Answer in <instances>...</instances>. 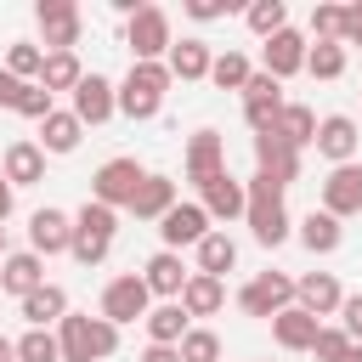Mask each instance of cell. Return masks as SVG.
Listing matches in <instances>:
<instances>
[{"label": "cell", "instance_id": "obj_22", "mask_svg": "<svg viewBox=\"0 0 362 362\" xmlns=\"http://www.w3.org/2000/svg\"><path fill=\"white\" fill-rule=\"evenodd\" d=\"M204 209H209V221H232V215H249V192H243V181L226 170V175H215L209 187H204Z\"/></svg>", "mask_w": 362, "mask_h": 362}, {"label": "cell", "instance_id": "obj_32", "mask_svg": "<svg viewBox=\"0 0 362 362\" xmlns=\"http://www.w3.org/2000/svg\"><path fill=\"white\" fill-rule=\"evenodd\" d=\"M79 79H85V68H79L74 51H51L45 68H40V85H45L51 96H57V90H79Z\"/></svg>", "mask_w": 362, "mask_h": 362}, {"label": "cell", "instance_id": "obj_33", "mask_svg": "<svg viewBox=\"0 0 362 362\" xmlns=\"http://www.w3.org/2000/svg\"><path fill=\"white\" fill-rule=\"evenodd\" d=\"M232 266H238V243H232L226 232H209V238L198 243V272H204V277H226Z\"/></svg>", "mask_w": 362, "mask_h": 362}, {"label": "cell", "instance_id": "obj_41", "mask_svg": "<svg viewBox=\"0 0 362 362\" xmlns=\"http://www.w3.org/2000/svg\"><path fill=\"white\" fill-rule=\"evenodd\" d=\"M181 362H221V339L209 328H187L181 339Z\"/></svg>", "mask_w": 362, "mask_h": 362}, {"label": "cell", "instance_id": "obj_28", "mask_svg": "<svg viewBox=\"0 0 362 362\" xmlns=\"http://www.w3.org/2000/svg\"><path fill=\"white\" fill-rule=\"evenodd\" d=\"M300 243H305L311 255H334V249L345 243V226H339L328 209H311V215L300 221Z\"/></svg>", "mask_w": 362, "mask_h": 362}, {"label": "cell", "instance_id": "obj_14", "mask_svg": "<svg viewBox=\"0 0 362 362\" xmlns=\"http://www.w3.org/2000/svg\"><path fill=\"white\" fill-rule=\"evenodd\" d=\"M158 238H164V249H181V243H204L209 238V209L204 204H175L164 221H158Z\"/></svg>", "mask_w": 362, "mask_h": 362}, {"label": "cell", "instance_id": "obj_15", "mask_svg": "<svg viewBox=\"0 0 362 362\" xmlns=\"http://www.w3.org/2000/svg\"><path fill=\"white\" fill-rule=\"evenodd\" d=\"M294 305H305V311L322 322L328 311H339V305H345V288H339V277H334V272H305V277H294Z\"/></svg>", "mask_w": 362, "mask_h": 362}, {"label": "cell", "instance_id": "obj_5", "mask_svg": "<svg viewBox=\"0 0 362 362\" xmlns=\"http://www.w3.org/2000/svg\"><path fill=\"white\" fill-rule=\"evenodd\" d=\"M141 181H147V170H141L136 158H107V164L90 175V198L107 204V209H130V198L141 192Z\"/></svg>", "mask_w": 362, "mask_h": 362}, {"label": "cell", "instance_id": "obj_10", "mask_svg": "<svg viewBox=\"0 0 362 362\" xmlns=\"http://www.w3.org/2000/svg\"><path fill=\"white\" fill-rule=\"evenodd\" d=\"M283 107H288V102H283V79H272V74H249V85H243V119H249V130L266 136V130L277 124Z\"/></svg>", "mask_w": 362, "mask_h": 362}, {"label": "cell", "instance_id": "obj_3", "mask_svg": "<svg viewBox=\"0 0 362 362\" xmlns=\"http://www.w3.org/2000/svg\"><path fill=\"white\" fill-rule=\"evenodd\" d=\"M170 90V62H130L124 85H119V113L124 119H158Z\"/></svg>", "mask_w": 362, "mask_h": 362}, {"label": "cell", "instance_id": "obj_2", "mask_svg": "<svg viewBox=\"0 0 362 362\" xmlns=\"http://www.w3.org/2000/svg\"><path fill=\"white\" fill-rule=\"evenodd\" d=\"M243 192H249V232H255V243H266V249H277L283 238H288V209H283V181H272V175H249L243 181Z\"/></svg>", "mask_w": 362, "mask_h": 362}, {"label": "cell", "instance_id": "obj_19", "mask_svg": "<svg viewBox=\"0 0 362 362\" xmlns=\"http://www.w3.org/2000/svg\"><path fill=\"white\" fill-rule=\"evenodd\" d=\"M40 283H45V260H40L34 249H23V255H6V260H0V288H6V294L28 300Z\"/></svg>", "mask_w": 362, "mask_h": 362}, {"label": "cell", "instance_id": "obj_45", "mask_svg": "<svg viewBox=\"0 0 362 362\" xmlns=\"http://www.w3.org/2000/svg\"><path fill=\"white\" fill-rule=\"evenodd\" d=\"M226 11H232V0H187V17H198V23H215Z\"/></svg>", "mask_w": 362, "mask_h": 362}, {"label": "cell", "instance_id": "obj_20", "mask_svg": "<svg viewBox=\"0 0 362 362\" xmlns=\"http://www.w3.org/2000/svg\"><path fill=\"white\" fill-rule=\"evenodd\" d=\"M272 334H277V345H283V351H311V345H317V334H322V322H317L305 305H288V311H277V317H272Z\"/></svg>", "mask_w": 362, "mask_h": 362}, {"label": "cell", "instance_id": "obj_31", "mask_svg": "<svg viewBox=\"0 0 362 362\" xmlns=\"http://www.w3.org/2000/svg\"><path fill=\"white\" fill-rule=\"evenodd\" d=\"M79 136H85V124L74 119V107H68V113L40 119V153H74V147H79Z\"/></svg>", "mask_w": 362, "mask_h": 362}, {"label": "cell", "instance_id": "obj_52", "mask_svg": "<svg viewBox=\"0 0 362 362\" xmlns=\"http://www.w3.org/2000/svg\"><path fill=\"white\" fill-rule=\"evenodd\" d=\"M0 260H6V226H0Z\"/></svg>", "mask_w": 362, "mask_h": 362}, {"label": "cell", "instance_id": "obj_29", "mask_svg": "<svg viewBox=\"0 0 362 362\" xmlns=\"http://www.w3.org/2000/svg\"><path fill=\"white\" fill-rule=\"evenodd\" d=\"M187 322H192V317L181 311V300H164V305L147 311V339H153V345H181V339H187Z\"/></svg>", "mask_w": 362, "mask_h": 362}, {"label": "cell", "instance_id": "obj_44", "mask_svg": "<svg viewBox=\"0 0 362 362\" xmlns=\"http://www.w3.org/2000/svg\"><path fill=\"white\" fill-rule=\"evenodd\" d=\"M339 328L351 334V345L362 339V294H345V305H339Z\"/></svg>", "mask_w": 362, "mask_h": 362}, {"label": "cell", "instance_id": "obj_16", "mask_svg": "<svg viewBox=\"0 0 362 362\" xmlns=\"http://www.w3.org/2000/svg\"><path fill=\"white\" fill-rule=\"evenodd\" d=\"M356 119H345V113H328L322 124H317V153L339 170V164H356Z\"/></svg>", "mask_w": 362, "mask_h": 362}, {"label": "cell", "instance_id": "obj_51", "mask_svg": "<svg viewBox=\"0 0 362 362\" xmlns=\"http://www.w3.org/2000/svg\"><path fill=\"white\" fill-rule=\"evenodd\" d=\"M345 362H362V345H351V351H345Z\"/></svg>", "mask_w": 362, "mask_h": 362}, {"label": "cell", "instance_id": "obj_48", "mask_svg": "<svg viewBox=\"0 0 362 362\" xmlns=\"http://www.w3.org/2000/svg\"><path fill=\"white\" fill-rule=\"evenodd\" d=\"M141 362H181V345H147Z\"/></svg>", "mask_w": 362, "mask_h": 362}, {"label": "cell", "instance_id": "obj_25", "mask_svg": "<svg viewBox=\"0 0 362 362\" xmlns=\"http://www.w3.org/2000/svg\"><path fill=\"white\" fill-rule=\"evenodd\" d=\"M221 305H226V283H221V277L192 272V277H187V288H181V311H187V317H215Z\"/></svg>", "mask_w": 362, "mask_h": 362}, {"label": "cell", "instance_id": "obj_12", "mask_svg": "<svg viewBox=\"0 0 362 362\" xmlns=\"http://www.w3.org/2000/svg\"><path fill=\"white\" fill-rule=\"evenodd\" d=\"M119 113V85H107L102 74H85L79 90H74V119L79 124H107Z\"/></svg>", "mask_w": 362, "mask_h": 362}, {"label": "cell", "instance_id": "obj_21", "mask_svg": "<svg viewBox=\"0 0 362 362\" xmlns=\"http://www.w3.org/2000/svg\"><path fill=\"white\" fill-rule=\"evenodd\" d=\"M305 34H294V28H283V34H272L266 40V74L272 79H288V74H300L305 68Z\"/></svg>", "mask_w": 362, "mask_h": 362}, {"label": "cell", "instance_id": "obj_49", "mask_svg": "<svg viewBox=\"0 0 362 362\" xmlns=\"http://www.w3.org/2000/svg\"><path fill=\"white\" fill-rule=\"evenodd\" d=\"M11 192H17V187H11V181H6V170H0V221L11 215Z\"/></svg>", "mask_w": 362, "mask_h": 362}, {"label": "cell", "instance_id": "obj_30", "mask_svg": "<svg viewBox=\"0 0 362 362\" xmlns=\"http://www.w3.org/2000/svg\"><path fill=\"white\" fill-rule=\"evenodd\" d=\"M209 68H215V57H209L204 40H181V45H170V79H209Z\"/></svg>", "mask_w": 362, "mask_h": 362}, {"label": "cell", "instance_id": "obj_27", "mask_svg": "<svg viewBox=\"0 0 362 362\" xmlns=\"http://www.w3.org/2000/svg\"><path fill=\"white\" fill-rule=\"evenodd\" d=\"M68 317V294L57 288V283H40L28 300H23V322L28 328H51V322H62Z\"/></svg>", "mask_w": 362, "mask_h": 362}, {"label": "cell", "instance_id": "obj_36", "mask_svg": "<svg viewBox=\"0 0 362 362\" xmlns=\"http://www.w3.org/2000/svg\"><path fill=\"white\" fill-rule=\"evenodd\" d=\"M17 362H62V339L51 328H28L17 339Z\"/></svg>", "mask_w": 362, "mask_h": 362}, {"label": "cell", "instance_id": "obj_11", "mask_svg": "<svg viewBox=\"0 0 362 362\" xmlns=\"http://www.w3.org/2000/svg\"><path fill=\"white\" fill-rule=\"evenodd\" d=\"M28 249L45 260V255H68L74 249V215L62 209H34L28 215Z\"/></svg>", "mask_w": 362, "mask_h": 362}, {"label": "cell", "instance_id": "obj_38", "mask_svg": "<svg viewBox=\"0 0 362 362\" xmlns=\"http://www.w3.org/2000/svg\"><path fill=\"white\" fill-rule=\"evenodd\" d=\"M209 79H215L221 90H243V85H249V57H243V51H221L215 68H209Z\"/></svg>", "mask_w": 362, "mask_h": 362}, {"label": "cell", "instance_id": "obj_23", "mask_svg": "<svg viewBox=\"0 0 362 362\" xmlns=\"http://www.w3.org/2000/svg\"><path fill=\"white\" fill-rule=\"evenodd\" d=\"M187 266H181V255L175 249H158L153 260H147V272H141V283L153 288V294H164V300H181V288H187Z\"/></svg>", "mask_w": 362, "mask_h": 362}, {"label": "cell", "instance_id": "obj_26", "mask_svg": "<svg viewBox=\"0 0 362 362\" xmlns=\"http://www.w3.org/2000/svg\"><path fill=\"white\" fill-rule=\"evenodd\" d=\"M6 181H11V187L45 181V153H40V141H11V147H6Z\"/></svg>", "mask_w": 362, "mask_h": 362}, {"label": "cell", "instance_id": "obj_13", "mask_svg": "<svg viewBox=\"0 0 362 362\" xmlns=\"http://www.w3.org/2000/svg\"><path fill=\"white\" fill-rule=\"evenodd\" d=\"M322 209H328L334 221L362 215V164H339V170H328V181H322Z\"/></svg>", "mask_w": 362, "mask_h": 362}, {"label": "cell", "instance_id": "obj_37", "mask_svg": "<svg viewBox=\"0 0 362 362\" xmlns=\"http://www.w3.org/2000/svg\"><path fill=\"white\" fill-rule=\"evenodd\" d=\"M243 17H249V28H255L260 40H272V34H283V28H288V6H283V0H255Z\"/></svg>", "mask_w": 362, "mask_h": 362}, {"label": "cell", "instance_id": "obj_4", "mask_svg": "<svg viewBox=\"0 0 362 362\" xmlns=\"http://www.w3.org/2000/svg\"><path fill=\"white\" fill-rule=\"evenodd\" d=\"M113 232H119V209H107V204H85L79 215H74V260L79 266H102L107 260V249H113Z\"/></svg>", "mask_w": 362, "mask_h": 362}, {"label": "cell", "instance_id": "obj_39", "mask_svg": "<svg viewBox=\"0 0 362 362\" xmlns=\"http://www.w3.org/2000/svg\"><path fill=\"white\" fill-rule=\"evenodd\" d=\"M311 34H317V45H339L345 40V6H311Z\"/></svg>", "mask_w": 362, "mask_h": 362}, {"label": "cell", "instance_id": "obj_35", "mask_svg": "<svg viewBox=\"0 0 362 362\" xmlns=\"http://www.w3.org/2000/svg\"><path fill=\"white\" fill-rule=\"evenodd\" d=\"M40 68H45V45H28V40H17V45L6 51V74H11V79L34 85V79H40Z\"/></svg>", "mask_w": 362, "mask_h": 362}, {"label": "cell", "instance_id": "obj_43", "mask_svg": "<svg viewBox=\"0 0 362 362\" xmlns=\"http://www.w3.org/2000/svg\"><path fill=\"white\" fill-rule=\"evenodd\" d=\"M345 351H351V334H345V328H322L317 345H311L317 362H345Z\"/></svg>", "mask_w": 362, "mask_h": 362}, {"label": "cell", "instance_id": "obj_46", "mask_svg": "<svg viewBox=\"0 0 362 362\" xmlns=\"http://www.w3.org/2000/svg\"><path fill=\"white\" fill-rule=\"evenodd\" d=\"M339 45H362V0L345 6V40H339Z\"/></svg>", "mask_w": 362, "mask_h": 362}, {"label": "cell", "instance_id": "obj_40", "mask_svg": "<svg viewBox=\"0 0 362 362\" xmlns=\"http://www.w3.org/2000/svg\"><path fill=\"white\" fill-rule=\"evenodd\" d=\"M305 74L311 79H339L345 74V45H311L305 51Z\"/></svg>", "mask_w": 362, "mask_h": 362}, {"label": "cell", "instance_id": "obj_34", "mask_svg": "<svg viewBox=\"0 0 362 362\" xmlns=\"http://www.w3.org/2000/svg\"><path fill=\"white\" fill-rule=\"evenodd\" d=\"M288 147H305V141H317V113L311 107H300V102H288L283 113H277V124H272Z\"/></svg>", "mask_w": 362, "mask_h": 362}, {"label": "cell", "instance_id": "obj_24", "mask_svg": "<svg viewBox=\"0 0 362 362\" xmlns=\"http://www.w3.org/2000/svg\"><path fill=\"white\" fill-rule=\"evenodd\" d=\"M170 209H175V181H170V175H147L141 192L130 198V215H136V221H164Z\"/></svg>", "mask_w": 362, "mask_h": 362}, {"label": "cell", "instance_id": "obj_6", "mask_svg": "<svg viewBox=\"0 0 362 362\" xmlns=\"http://www.w3.org/2000/svg\"><path fill=\"white\" fill-rule=\"evenodd\" d=\"M34 23H40V40H45V57L51 51H74L79 34H85V17L74 0H40L34 6Z\"/></svg>", "mask_w": 362, "mask_h": 362}, {"label": "cell", "instance_id": "obj_1", "mask_svg": "<svg viewBox=\"0 0 362 362\" xmlns=\"http://www.w3.org/2000/svg\"><path fill=\"white\" fill-rule=\"evenodd\" d=\"M57 339H62V362H107L113 351H119V328L107 322V317H62L57 322Z\"/></svg>", "mask_w": 362, "mask_h": 362}, {"label": "cell", "instance_id": "obj_9", "mask_svg": "<svg viewBox=\"0 0 362 362\" xmlns=\"http://www.w3.org/2000/svg\"><path fill=\"white\" fill-rule=\"evenodd\" d=\"M124 45L136 51V62H158L175 40H170V17L158 11V6H141L130 23H124Z\"/></svg>", "mask_w": 362, "mask_h": 362}, {"label": "cell", "instance_id": "obj_17", "mask_svg": "<svg viewBox=\"0 0 362 362\" xmlns=\"http://www.w3.org/2000/svg\"><path fill=\"white\" fill-rule=\"evenodd\" d=\"M215 175H226V147H221L215 130H198V136L187 141V181H192V187H209Z\"/></svg>", "mask_w": 362, "mask_h": 362}, {"label": "cell", "instance_id": "obj_47", "mask_svg": "<svg viewBox=\"0 0 362 362\" xmlns=\"http://www.w3.org/2000/svg\"><path fill=\"white\" fill-rule=\"evenodd\" d=\"M17 96H23V79H11V74L0 68V107H17Z\"/></svg>", "mask_w": 362, "mask_h": 362}, {"label": "cell", "instance_id": "obj_7", "mask_svg": "<svg viewBox=\"0 0 362 362\" xmlns=\"http://www.w3.org/2000/svg\"><path fill=\"white\" fill-rule=\"evenodd\" d=\"M288 305H294V277H283V272H260V277H249L238 288V311L243 317H277Z\"/></svg>", "mask_w": 362, "mask_h": 362}, {"label": "cell", "instance_id": "obj_50", "mask_svg": "<svg viewBox=\"0 0 362 362\" xmlns=\"http://www.w3.org/2000/svg\"><path fill=\"white\" fill-rule=\"evenodd\" d=\"M0 362H17V339H6V334H0Z\"/></svg>", "mask_w": 362, "mask_h": 362}, {"label": "cell", "instance_id": "obj_18", "mask_svg": "<svg viewBox=\"0 0 362 362\" xmlns=\"http://www.w3.org/2000/svg\"><path fill=\"white\" fill-rule=\"evenodd\" d=\"M255 164H260V175H272V181H294L300 175V147H288L277 130H266V136H255Z\"/></svg>", "mask_w": 362, "mask_h": 362}, {"label": "cell", "instance_id": "obj_42", "mask_svg": "<svg viewBox=\"0 0 362 362\" xmlns=\"http://www.w3.org/2000/svg\"><path fill=\"white\" fill-rule=\"evenodd\" d=\"M17 113H23V119H51V113H57V107H51V90H45L40 79H34V85H23V96H17Z\"/></svg>", "mask_w": 362, "mask_h": 362}, {"label": "cell", "instance_id": "obj_8", "mask_svg": "<svg viewBox=\"0 0 362 362\" xmlns=\"http://www.w3.org/2000/svg\"><path fill=\"white\" fill-rule=\"evenodd\" d=\"M147 311H153V288L136 277V272H124V277H113L107 288H102V317L119 328V322H147Z\"/></svg>", "mask_w": 362, "mask_h": 362}]
</instances>
